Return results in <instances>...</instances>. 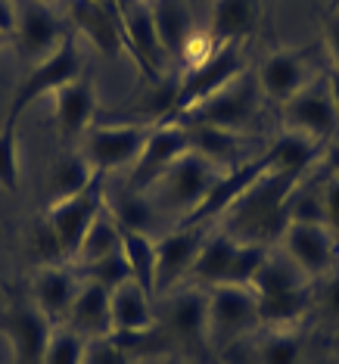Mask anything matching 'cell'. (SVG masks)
<instances>
[{"mask_svg": "<svg viewBox=\"0 0 339 364\" xmlns=\"http://www.w3.org/2000/svg\"><path fill=\"white\" fill-rule=\"evenodd\" d=\"M299 184H302L299 175L268 168L225 215H221L218 225L225 228L227 234H234L237 240H243V243L274 250L289 225V203H293Z\"/></svg>", "mask_w": 339, "mask_h": 364, "instance_id": "6da1fadb", "label": "cell"}, {"mask_svg": "<svg viewBox=\"0 0 339 364\" xmlns=\"http://www.w3.org/2000/svg\"><path fill=\"white\" fill-rule=\"evenodd\" d=\"M205 314H209V349L221 355H230L262 327L259 296L243 284L205 287Z\"/></svg>", "mask_w": 339, "mask_h": 364, "instance_id": "7a4b0ae2", "label": "cell"}, {"mask_svg": "<svg viewBox=\"0 0 339 364\" xmlns=\"http://www.w3.org/2000/svg\"><path fill=\"white\" fill-rule=\"evenodd\" d=\"M156 330L168 349L193 355L196 364L209 349V314H205V287L171 289L156 296Z\"/></svg>", "mask_w": 339, "mask_h": 364, "instance_id": "3957f363", "label": "cell"}, {"mask_svg": "<svg viewBox=\"0 0 339 364\" xmlns=\"http://www.w3.org/2000/svg\"><path fill=\"white\" fill-rule=\"evenodd\" d=\"M221 171H225L221 165L205 159L203 153L190 150L187 156H181L150 190H144V193L156 203V209L162 215H175L181 225V221L190 218V215L203 205L209 190L215 187V181L221 178Z\"/></svg>", "mask_w": 339, "mask_h": 364, "instance_id": "277c9868", "label": "cell"}, {"mask_svg": "<svg viewBox=\"0 0 339 364\" xmlns=\"http://www.w3.org/2000/svg\"><path fill=\"white\" fill-rule=\"evenodd\" d=\"M81 75H85V53H81L78 38L69 35L50 56H47V60L28 65L26 75L16 81L4 122H13V125H19L22 112H28L38 100H44V97H53L60 87H65L69 81H75Z\"/></svg>", "mask_w": 339, "mask_h": 364, "instance_id": "5b68a950", "label": "cell"}, {"mask_svg": "<svg viewBox=\"0 0 339 364\" xmlns=\"http://www.w3.org/2000/svg\"><path fill=\"white\" fill-rule=\"evenodd\" d=\"M262 106V87L252 75H240L230 81L225 90L212 94L209 100L190 106L187 112L175 115L165 122H181V125H203V128H221V131H237L246 134V128L255 122Z\"/></svg>", "mask_w": 339, "mask_h": 364, "instance_id": "8992f818", "label": "cell"}, {"mask_svg": "<svg viewBox=\"0 0 339 364\" xmlns=\"http://www.w3.org/2000/svg\"><path fill=\"white\" fill-rule=\"evenodd\" d=\"M240 75H246V44H227L218 47L209 60L190 65L181 72L178 87L171 90V106L165 119H175V115L187 112L190 106L209 100L212 94L225 90L230 81H237ZM162 119V122H165Z\"/></svg>", "mask_w": 339, "mask_h": 364, "instance_id": "52a82bcc", "label": "cell"}, {"mask_svg": "<svg viewBox=\"0 0 339 364\" xmlns=\"http://www.w3.org/2000/svg\"><path fill=\"white\" fill-rule=\"evenodd\" d=\"M277 250L284 252L311 284L327 277L333 268H339V237L324 221L293 218L286 225L284 237H280Z\"/></svg>", "mask_w": 339, "mask_h": 364, "instance_id": "ba28073f", "label": "cell"}, {"mask_svg": "<svg viewBox=\"0 0 339 364\" xmlns=\"http://www.w3.org/2000/svg\"><path fill=\"white\" fill-rule=\"evenodd\" d=\"M153 125L128 122V125H90L81 137V156L90 162L97 175H112L119 168H131L144 150Z\"/></svg>", "mask_w": 339, "mask_h": 364, "instance_id": "9c48e42d", "label": "cell"}, {"mask_svg": "<svg viewBox=\"0 0 339 364\" xmlns=\"http://www.w3.org/2000/svg\"><path fill=\"white\" fill-rule=\"evenodd\" d=\"M53 333V324L38 311V305L28 299V293H13L0 309V336L10 346L13 364H41L44 361L47 339Z\"/></svg>", "mask_w": 339, "mask_h": 364, "instance_id": "30bf717a", "label": "cell"}, {"mask_svg": "<svg viewBox=\"0 0 339 364\" xmlns=\"http://www.w3.org/2000/svg\"><path fill=\"white\" fill-rule=\"evenodd\" d=\"M190 150H193L190 131L181 122H153L150 137H146L137 162L128 168V190H137V193L150 190Z\"/></svg>", "mask_w": 339, "mask_h": 364, "instance_id": "8fae6325", "label": "cell"}, {"mask_svg": "<svg viewBox=\"0 0 339 364\" xmlns=\"http://www.w3.org/2000/svg\"><path fill=\"white\" fill-rule=\"evenodd\" d=\"M122 26H125V47L128 56L134 60L150 85H165V65H168V53H165L159 31L153 22L150 0H122Z\"/></svg>", "mask_w": 339, "mask_h": 364, "instance_id": "7c38bea8", "label": "cell"}, {"mask_svg": "<svg viewBox=\"0 0 339 364\" xmlns=\"http://www.w3.org/2000/svg\"><path fill=\"white\" fill-rule=\"evenodd\" d=\"M106 209V175H97L90 184L75 196H65L60 203L47 205V218L60 237V246L65 259H75L81 240H85L87 228L97 221V215Z\"/></svg>", "mask_w": 339, "mask_h": 364, "instance_id": "4fadbf2b", "label": "cell"}, {"mask_svg": "<svg viewBox=\"0 0 339 364\" xmlns=\"http://www.w3.org/2000/svg\"><path fill=\"white\" fill-rule=\"evenodd\" d=\"M280 115H284V131H296L318 144H330L339 128V109L327 90V81H311L296 97H289L280 106Z\"/></svg>", "mask_w": 339, "mask_h": 364, "instance_id": "5bb4252c", "label": "cell"}, {"mask_svg": "<svg viewBox=\"0 0 339 364\" xmlns=\"http://www.w3.org/2000/svg\"><path fill=\"white\" fill-rule=\"evenodd\" d=\"M69 38L63 19H56V13L41 0H28L19 6V22L13 31V50L26 65H35L47 60L63 41Z\"/></svg>", "mask_w": 339, "mask_h": 364, "instance_id": "9a60e30c", "label": "cell"}, {"mask_svg": "<svg viewBox=\"0 0 339 364\" xmlns=\"http://www.w3.org/2000/svg\"><path fill=\"white\" fill-rule=\"evenodd\" d=\"M215 225H178L168 234L159 237V268H156V293H171L184 277H190L196 255H200L205 237L212 234Z\"/></svg>", "mask_w": 339, "mask_h": 364, "instance_id": "2e32d148", "label": "cell"}, {"mask_svg": "<svg viewBox=\"0 0 339 364\" xmlns=\"http://www.w3.org/2000/svg\"><path fill=\"white\" fill-rule=\"evenodd\" d=\"M78 289H81V277L72 262L35 268L28 277V299L38 305V311L44 314L53 327H60L65 321Z\"/></svg>", "mask_w": 339, "mask_h": 364, "instance_id": "e0dca14e", "label": "cell"}, {"mask_svg": "<svg viewBox=\"0 0 339 364\" xmlns=\"http://www.w3.org/2000/svg\"><path fill=\"white\" fill-rule=\"evenodd\" d=\"M69 13H72L75 31L97 53L109 56V60H119L122 53H128L122 10H109V6L97 4V0H72Z\"/></svg>", "mask_w": 339, "mask_h": 364, "instance_id": "ac0fdd59", "label": "cell"}, {"mask_svg": "<svg viewBox=\"0 0 339 364\" xmlns=\"http://www.w3.org/2000/svg\"><path fill=\"white\" fill-rule=\"evenodd\" d=\"M262 87V97L274 100L284 106L289 97H296L302 87L311 85V65H308V50H280L268 53L259 65V75H255Z\"/></svg>", "mask_w": 339, "mask_h": 364, "instance_id": "d6986e66", "label": "cell"}, {"mask_svg": "<svg viewBox=\"0 0 339 364\" xmlns=\"http://www.w3.org/2000/svg\"><path fill=\"white\" fill-rule=\"evenodd\" d=\"M53 103V125L63 140H78L94 125L97 115V85L87 75L69 81L50 97Z\"/></svg>", "mask_w": 339, "mask_h": 364, "instance_id": "ffe728a7", "label": "cell"}, {"mask_svg": "<svg viewBox=\"0 0 339 364\" xmlns=\"http://www.w3.org/2000/svg\"><path fill=\"white\" fill-rule=\"evenodd\" d=\"M262 19V0H212L205 38L215 47L246 44Z\"/></svg>", "mask_w": 339, "mask_h": 364, "instance_id": "44dd1931", "label": "cell"}, {"mask_svg": "<svg viewBox=\"0 0 339 364\" xmlns=\"http://www.w3.org/2000/svg\"><path fill=\"white\" fill-rule=\"evenodd\" d=\"M109 293L100 284L94 280H81V289L72 302L69 314H65L63 327L75 330L78 336L85 339H103V336H112V302H109Z\"/></svg>", "mask_w": 339, "mask_h": 364, "instance_id": "7402d4cb", "label": "cell"}, {"mask_svg": "<svg viewBox=\"0 0 339 364\" xmlns=\"http://www.w3.org/2000/svg\"><path fill=\"white\" fill-rule=\"evenodd\" d=\"M240 250H243V240H237L234 234H227L221 225H215L212 234L205 237L200 255H196L193 268H190V277L196 280V287L230 284V274H234Z\"/></svg>", "mask_w": 339, "mask_h": 364, "instance_id": "603a6c76", "label": "cell"}, {"mask_svg": "<svg viewBox=\"0 0 339 364\" xmlns=\"http://www.w3.org/2000/svg\"><path fill=\"white\" fill-rule=\"evenodd\" d=\"M112 302V336L146 333L156 327V299L137 280H125L109 293Z\"/></svg>", "mask_w": 339, "mask_h": 364, "instance_id": "cb8c5ba5", "label": "cell"}, {"mask_svg": "<svg viewBox=\"0 0 339 364\" xmlns=\"http://www.w3.org/2000/svg\"><path fill=\"white\" fill-rule=\"evenodd\" d=\"M190 131V144L196 153L212 159L221 168H237V165L255 159L259 153L249 150L255 140L249 134H237V131H221V128H203V125H184Z\"/></svg>", "mask_w": 339, "mask_h": 364, "instance_id": "d4e9b609", "label": "cell"}, {"mask_svg": "<svg viewBox=\"0 0 339 364\" xmlns=\"http://www.w3.org/2000/svg\"><path fill=\"white\" fill-rule=\"evenodd\" d=\"M150 10H153L156 31H159V41H162L165 53H168V60H181L190 38L196 35L190 0H150Z\"/></svg>", "mask_w": 339, "mask_h": 364, "instance_id": "484cf974", "label": "cell"}, {"mask_svg": "<svg viewBox=\"0 0 339 364\" xmlns=\"http://www.w3.org/2000/svg\"><path fill=\"white\" fill-rule=\"evenodd\" d=\"M327 144H318V140L296 134V131H284L274 144L268 146L271 156V168L274 171H289V175L305 178V171L321 165V156H324Z\"/></svg>", "mask_w": 339, "mask_h": 364, "instance_id": "4316f807", "label": "cell"}, {"mask_svg": "<svg viewBox=\"0 0 339 364\" xmlns=\"http://www.w3.org/2000/svg\"><path fill=\"white\" fill-rule=\"evenodd\" d=\"M97 178V171L90 168V162L81 156V150H63L47 168L44 187L50 193V203H60L65 196L81 193L90 181Z\"/></svg>", "mask_w": 339, "mask_h": 364, "instance_id": "83f0119b", "label": "cell"}, {"mask_svg": "<svg viewBox=\"0 0 339 364\" xmlns=\"http://www.w3.org/2000/svg\"><path fill=\"white\" fill-rule=\"evenodd\" d=\"M156 243H159V237L122 228V252H125V262L131 268V280H137L153 299L159 296L156 293V268H159V250H156Z\"/></svg>", "mask_w": 339, "mask_h": 364, "instance_id": "f1b7e54d", "label": "cell"}, {"mask_svg": "<svg viewBox=\"0 0 339 364\" xmlns=\"http://www.w3.org/2000/svg\"><path fill=\"white\" fill-rule=\"evenodd\" d=\"M305 333L302 327L293 330H268L252 346V364H305Z\"/></svg>", "mask_w": 339, "mask_h": 364, "instance_id": "f546056e", "label": "cell"}, {"mask_svg": "<svg viewBox=\"0 0 339 364\" xmlns=\"http://www.w3.org/2000/svg\"><path fill=\"white\" fill-rule=\"evenodd\" d=\"M112 252H122V228L119 221L112 218L109 209H103L100 215H97V221L87 228L85 240H81L75 259H72V264H90V262H100L106 259V255Z\"/></svg>", "mask_w": 339, "mask_h": 364, "instance_id": "4dcf8cb0", "label": "cell"}, {"mask_svg": "<svg viewBox=\"0 0 339 364\" xmlns=\"http://www.w3.org/2000/svg\"><path fill=\"white\" fill-rule=\"evenodd\" d=\"M22 246H26V259L31 262V268H47V264L69 262L60 246V237H56V230L50 225V218H47V212L38 215V218L22 230Z\"/></svg>", "mask_w": 339, "mask_h": 364, "instance_id": "1f68e13d", "label": "cell"}, {"mask_svg": "<svg viewBox=\"0 0 339 364\" xmlns=\"http://www.w3.org/2000/svg\"><path fill=\"white\" fill-rule=\"evenodd\" d=\"M22 184V159H19V125H0V190L16 193Z\"/></svg>", "mask_w": 339, "mask_h": 364, "instance_id": "d6a6232c", "label": "cell"}, {"mask_svg": "<svg viewBox=\"0 0 339 364\" xmlns=\"http://www.w3.org/2000/svg\"><path fill=\"white\" fill-rule=\"evenodd\" d=\"M85 349H87V339L60 324L53 327L50 339H47L44 361L41 364H85Z\"/></svg>", "mask_w": 339, "mask_h": 364, "instance_id": "836d02e7", "label": "cell"}, {"mask_svg": "<svg viewBox=\"0 0 339 364\" xmlns=\"http://www.w3.org/2000/svg\"><path fill=\"white\" fill-rule=\"evenodd\" d=\"M75 271H78L81 280H94V284H100L106 289H115L119 284L131 280V268L125 262V252H112V255H106V259L90 262V264H75Z\"/></svg>", "mask_w": 339, "mask_h": 364, "instance_id": "e575fe53", "label": "cell"}, {"mask_svg": "<svg viewBox=\"0 0 339 364\" xmlns=\"http://www.w3.org/2000/svg\"><path fill=\"white\" fill-rule=\"evenodd\" d=\"M311 311H318L324 318V324L339 330V268H333L327 277L314 280V305Z\"/></svg>", "mask_w": 339, "mask_h": 364, "instance_id": "d590c367", "label": "cell"}, {"mask_svg": "<svg viewBox=\"0 0 339 364\" xmlns=\"http://www.w3.org/2000/svg\"><path fill=\"white\" fill-rule=\"evenodd\" d=\"M85 364H134V355L125 352L112 336L103 339H87Z\"/></svg>", "mask_w": 339, "mask_h": 364, "instance_id": "8d00e7d4", "label": "cell"}, {"mask_svg": "<svg viewBox=\"0 0 339 364\" xmlns=\"http://www.w3.org/2000/svg\"><path fill=\"white\" fill-rule=\"evenodd\" d=\"M321 218L339 237V175H327L321 181Z\"/></svg>", "mask_w": 339, "mask_h": 364, "instance_id": "74e56055", "label": "cell"}, {"mask_svg": "<svg viewBox=\"0 0 339 364\" xmlns=\"http://www.w3.org/2000/svg\"><path fill=\"white\" fill-rule=\"evenodd\" d=\"M324 47L333 69H339V10H327L324 16Z\"/></svg>", "mask_w": 339, "mask_h": 364, "instance_id": "f35d334b", "label": "cell"}, {"mask_svg": "<svg viewBox=\"0 0 339 364\" xmlns=\"http://www.w3.org/2000/svg\"><path fill=\"white\" fill-rule=\"evenodd\" d=\"M16 22H19V4L16 0H0V38H13Z\"/></svg>", "mask_w": 339, "mask_h": 364, "instance_id": "ab89813d", "label": "cell"}, {"mask_svg": "<svg viewBox=\"0 0 339 364\" xmlns=\"http://www.w3.org/2000/svg\"><path fill=\"white\" fill-rule=\"evenodd\" d=\"M321 168H327V175H339V140H330L321 156Z\"/></svg>", "mask_w": 339, "mask_h": 364, "instance_id": "60d3db41", "label": "cell"}, {"mask_svg": "<svg viewBox=\"0 0 339 364\" xmlns=\"http://www.w3.org/2000/svg\"><path fill=\"white\" fill-rule=\"evenodd\" d=\"M324 81H327V90H330V97H333V103L339 109V69H330V75Z\"/></svg>", "mask_w": 339, "mask_h": 364, "instance_id": "b9f144b4", "label": "cell"}, {"mask_svg": "<svg viewBox=\"0 0 339 364\" xmlns=\"http://www.w3.org/2000/svg\"><path fill=\"white\" fill-rule=\"evenodd\" d=\"M327 10H339V0H330V6Z\"/></svg>", "mask_w": 339, "mask_h": 364, "instance_id": "7bdbcfd3", "label": "cell"}, {"mask_svg": "<svg viewBox=\"0 0 339 364\" xmlns=\"http://www.w3.org/2000/svg\"><path fill=\"white\" fill-rule=\"evenodd\" d=\"M268 6H271V0H262V10H268Z\"/></svg>", "mask_w": 339, "mask_h": 364, "instance_id": "ee69618b", "label": "cell"}, {"mask_svg": "<svg viewBox=\"0 0 339 364\" xmlns=\"http://www.w3.org/2000/svg\"><path fill=\"white\" fill-rule=\"evenodd\" d=\"M336 349H339V330H336Z\"/></svg>", "mask_w": 339, "mask_h": 364, "instance_id": "f6af8a7d", "label": "cell"}, {"mask_svg": "<svg viewBox=\"0 0 339 364\" xmlns=\"http://www.w3.org/2000/svg\"><path fill=\"white\" fill-rule=\"evenodd\" d=\"M41 4H47V0H41Z\"/></svg>", "mask_w": 339, "mask_h": 364, "instance_id": "bcb514c9", "label": "cell"}, {"mask_svg": "<svg viewBox=\"0 0 339 364\" xmlns=\"http://www.w3.org/2000/svg\"><path fill=\"white\" fill-rule=\"evenodd\" d=\"M0 44H4V38H0Z\"/></svg>", "mask_w": 339, "mask_h": 364, "instance_id": "7dc6e473", "label": "cell"}]
</instances>
